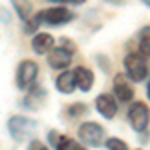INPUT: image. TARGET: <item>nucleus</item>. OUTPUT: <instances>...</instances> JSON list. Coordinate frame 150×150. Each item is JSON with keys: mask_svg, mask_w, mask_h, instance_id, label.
Wrapping results in <instances>:
<instances>
[{"mask_svg": "<svg viewBox=\"0 0 150 150\" xmlns=\"http://www.w3.org/2000/svg\"><path fill=\"white\" fill-rule=\"evenodd\" d=\"M56 88L64 94H72L76 90V78H74V70H64L60 76L56 78Z\"/></svg>", "mask_w": 150, "mask_h": 150, "instance_id": "obj_12", "label": "nucleus"}, {"mask_svg": "<svg viewBox=\"0 0 150 150\" xmlns=\"http://www.w3.org/2000/svg\"><path fill=\"white\" fill-rule=\"evenodd\" d=\"M74 78H76V88H80L82 92H88L94 84V74L90 68H84V66H78L74 70Z\"/></svg>", "mask_w": 150, "mask_h": 150, "instance_id": "obj_11", "label": "nucleus"}, {"mask_svg": "<svg viewBox=\"0 0 150 150\" xmlns=\"http://www.w3.org/2000/svg\"><path fill=\"white\" fill-rule=\"evenodd\" d=\"M38 16H40V22L48 24V26H60V24H66L74 18L72 12L68 8H62V6H54V8L42 10Z\"/></svg>", "mask_w": 150, "mask_h": 150, "instance_id": "obj_6", "label": "nucleus"}, {"mask_svg": "<svg viewBox=\"0 0 150 150\" xmlns=\"http://www.w3.org/2000/svg\"><path fill=\"white\" fill-rule=\"evenodd\" d=\"M128 120L136 132H144L150 122V108L144 102H134L128 108Z\"/></svg>", "mask_w": 150, "mask_h": 150, "instance_id": "obj_3", "label": "nucleus"}, {"mask_svg": "<svg viewBox=\"0 0 150 150\" xmlns=\"http://www.w3.org/2000/svg\"><path fill=\"white\" fill-rule=\"evenodd\" d=\"M124 68H126V76L134 82H142L148 74V66L142 54H134L130 52L124 56Z\"/></svg>", "mask_w": 150, "mask_h": 150, "instance_id": "obj_1", "label": "nucleus"}, {"mask_svg": "<svg viewBox=\"0 0 150 150\" xmlns=\"http://www.w3.org/2000/svg\"><path fill=\"white\" fill-rule=\"evenodd\" d=\"M78 138L86 146H100L104 142V138H106V134H104V128L100 124H96V122H84L78 128Z\"/></svg>", "mask_w": 150, "mask_h": 150, "instance_id": "obj_2", "label": "nucleus"}, {"mask_svg": "<svg viewBox=\"0 0 150 150\" xmlns=\"http://www.w3.org/2000/svg\"><path fill=\"white\" fill-rule=\"evenodd\" d=\"M108 2H116V4H122L124 0H108Z\"/></svg>", "mask_w": 150, "mask_h": 150, "instance_id": "obj_21", "label": "nucleus"}, {"mask_svg": "<svg viewBox=\"0 0 150 150\" xmlns=\"http://www.w3.org/2000/svg\"><path fill=\"white\" fill-rule=\"evenodd\" d=\"M34 128H36V124L30 118H26V116H12L10 120H8V130H10L12 138L18 140V142L28 138L34 132Z\"/></svg>", "mask_w": 150, "mask_h": 150, "instance_id": "obj_5", "label": "nucleus"}, {"mask_svg": "<svg viewBox=\"0 0 150 150\" xmlns=\"http://www.w3.org/2000/svg\"><path fill=\"white\" fill-rule=\"evenodd\" d=\"M142 2H144V4H146V6L150 8V0H142Z\"/></svg>", "mask_w": 150, "mask_h": 150, "instance_id": "obj_22", "label": "nucleus"}, {"mask_svg": "<svg viewBox=\"0 0 150 150\" xmlns=\"http://www.w3.org/2000/svg\"><path fill=\"white\" fill-rule=\"evenodd\" d=\"M96 110L104 116V118H114L118 112V104L110 94H100L96 98Z\"/></svg>", "mask_w": 150, "mask_h": 150, "instance_id": "obj_10", "label": "nucleus"}, {"mask_svg": "<svg viewBox=\"0 0 150 150\" xmlns=\"http://www.w3.org/2000/svg\"><path fill=\"white\" fill-rule=\"evenodd\" d=\"M88 112V108H86V104H72L68 108V114L70 116H84Z\"/></svg>", "mask_w": 150, "mask_h": 150, "instance_id": "obj_17", "label": "nucleus"}, {"mask_svg": "<svg viewBox=\"0 0 150 150\" xmlns=\"http://www.w3.org/2000/svg\"><path fill=\"white\" fill-rule=\"evenodd\" d=\"M52 44H54V38L48 32H40V34H36L32 38V50L36 54H46L48 50L52 48Z\"/></svg>", "mask_w": 150, "mask_h": 150, "instance_id": "obj_13", "label": "nucleus"}, {"mask_svg": "<svg viewBox=\"0 0 150 150\" xmlns=\"http://www.w3.org/2000/svg\"><path fill=\"white\" fill-rule=\"evenodd\" d=\"M28 150H50V148H48L46 144H42L40 140H32L30 146H28Z\"/></svg>", "mask_w": 150, "mask_h": 150, "instance_id": "obj_18", "label": "nucleus"}, {"mask_svg": "<svg viewBox=\"0 0 150 150\" xmlns=\"http://www.w3.org/2000/svg\"><path fill=\"white\" fill-rule=\"evenodd\" d=\"M46 54H48L46 60H48V64H50L52 68L62 70V68H66V66H70V62H72V52L66 50V48H62V46L50 48Z\"/></svg>", "mask_w": 150, "mask_h": 150, "instance_id": "obj_7", "label": "nucleus"}, {"mask_svg": "<svg viewBox=\"0 0 150 150\" xmlns=\"http://www.w3.org/2000/svg\"><path fill=\"white\" fill-rule=\"evenodd\" d=\"M106 142V148L108 150H128V144L124 142V140H120V138H106L104 140Z\"/></svg>", "mask_w": 150, "mask_h": 150, "instance_id": "obj_16", "label": "nucleus"}, {"mask_svg": "<svg viewBox=\"0 0 150 150\" xmlns=\"http://www.w3.org/2000/svg\"><path fill=\"white\" fill-rule=\"evenodd\" d=\"M114 94L120 102H130L134 98V90L128 84V76L126 74H116L114 78Z\"/></svg>", "mask_w": 150, "mask_h": 150, "instance_id": "obj_8", "label": "nucleus"}, {"mask_svg": "<svg viewBox=\"0 0 150 150\" xmlns=\"http://www.w3.org/2000/svg\"><path fill=\"white\" fill-rule=\"evenodd\" d=\"M48 140H50V144L54 146V150H86L80 142L68 138V136H62V134H58L56 130L50 132V138Z\"/></svg>", "mask_w": 150, "mask_h": 150, "instance_id": "obj_9", "label": "nucleus"}, {"mask_svg": "<svg viewBox=\"0 0 150 150\" xmlns=\"http://www.w3.org/2000/svg\"><path fill=\"white\" fill-rule=\"evenodd\" d=\"M60 46L66 48V50H70V52H74V50H76V46L72 44V40H68V38H62V40H60Z\"/></svg>", "mask_w": 150, "mask_h": 150, "instance_id": "obj_19", "label": "nucleus"}, {"mask_svg": "<svg viewBox=\"0 0 150 150\" xmlns=\"http://www.w3.org/2000/svg\"><path fill=\"white\" fill-rule=\"evenodd\" d=\"M140 54L150 56V26L140 30Z\"/></svg>", "mask_w": 150, "mask_h": 150, "instance_id": "obj_15", "label": "nucleus"}, {"mask_svg": "<svg viewBox=\"0 0 150 150\" xmlns=\"http://www.w3.org/2000/svg\"><path fill=\"white\" fill-rule=\"evenodd\" d=\"M62 2H68V4H84L86 0H62Z\"/></svg>", "mask_w": 150, "mask_h": 150, "instance_id": "obj_20", "label": "nucleus"}, {"mask_svg": "<svg viewBox=\"0 0 150 150\" xmlns=\"http://www.w3.org/2000/svg\"><path fill=\"white\" fill-rule=\"evenodd\" d=\"M38 78V64L34 60H22L16 72V84L20 90H28Z\"/></svg>", "mask_w": 150, "mask_h": 150, "instance_id": "obj_4", "label": "nucleus"}, {"mask_svg": "<svg viewBox=\"0 0 150 150\" xmlns=\"http://www.w3.org/2000/svg\"><path fill=\"white\" fill-rule=\"evenodd\" d=\"M148 98H150V80H148Z\"/></svg>", "mask_w": 150, "mask_h": 150, "instance_id": "obj_23", "label": "nucleus"}, {"mask_svg": "<svg viewBox=\"0 0 150 150\" xmlns=\"http://www.w3.org/2000/svg\"><path fill=\"white\" fill-rule=\"evenodd\" d=\"M12 4H14V8H16L18 16H20L22 20H26V18L32 14V4H30L28 0H12Z\"/></svg>", "mask_w": 150, "mask_h": 150, "instance_id": "obj_14", "label": "nucleus"}, {"mask_svg": "<svg viewBox=\"0 0 150 150\" xmlns=\"http://www.w3.org/2000/svg\"><path fill=\"white\" fill-rule=\"evenodd\" d=\"M50 2H62V0H50Z\"/></svg>", "mask_w": 150, "mask_h": 150, "instance_id": "obj_24", "label": "nucleus"}]
</instances>
